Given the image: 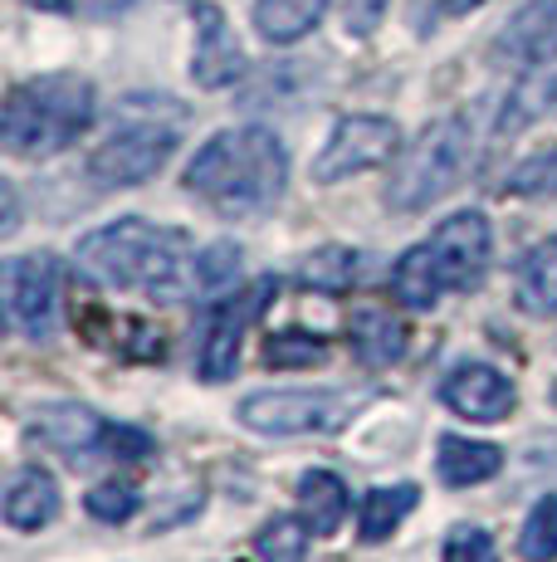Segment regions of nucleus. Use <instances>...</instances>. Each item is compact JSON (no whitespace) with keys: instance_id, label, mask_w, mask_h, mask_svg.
Returning a JSON list of instances; mask_svg holds the SVG:
<instances>
[{"instance_id":"obj_20","label":"nucleus","mask_w":557,"mask_h":562,"mask_svg":"<svg viewBox=\"0 0 557 562\" xmlns=\"http://www.w3.org/2000/svg\"><path fill=\"white\" fill-rule=\"evenodd\" d=\"M328 0H254V25L270 45H294L323 20Z\"/></svg>"},{"instance_id":"obj_19","label":"nucleus","mask_w":557,"mask_h":562,"mask_svg":"<svg viewBox=\"0 0 557 562\" xmlns=\"http://www.w3.org/2000/svg\"><path fill=\"white\" fill-rule=\"evenodd\" d=\"M445 279H441V265H435V250L431 240L416 245V250H406L401 259H396L391 269V294L401 299L406 308H431L435 299H441Z\"/></svg>"},{"instance_id":"obj_5","label":"nucleus","mask_w":557,"mask_h":562,"mask_svg":"<svg viewBox=\"0 0 557 562\" xmlns=\"http://www.w3.org/2000/svg\"><path fill=\"white\" fill-rule=\"evenodd\" d=\"M171 153H177L171 123H127L113 127L109 143H99V153L89 157V177L99 187H143L147 177L167 167Z\"/></svg>"},{"instance_id":"obj_15","label":"nucleus","mask_w":557,"mask_h":562,"mask_svg":"<svg viewBox=\"0 0 557 562\" xmlns=\"http://www.w3.org/2000/svg\"><path fill=\"white\" fill-rule=\"evenodd\" d=\"M59 514V484L49 470H20L10 480V494H5V524L20 528V533H35V528L55 524Z\"/></svg>"},{"instance_id":"obj_2","label":"nucleus","mask_w":557,"mask_h":562,"mask_svg":"<svg viewBox=\"0 0 557 562\" xmlns=\"http://www.w3.org/2000/svg\"><path fill=\"white\" fill-rule=\"evenodd\" d=\"M288 153L270 127H225L186 167V187L220 215H260L284 196Z\"/></svg>"},{"instance_id":"obj_32","label":"nucleus","mask_w":557,"mask_h":562,"mask_svg":"<svg viewBox=\"0 0 557 562\" xmlns=\"http://www.w3.org/2000/svg\"><path fill=\"white\" fill-rule=\"evenodd\" d=\"M109 450L113 460H147L152 456V436L147 430H133V426H109Z\"/></svg>"},{"instance_id":"obj_12","label":"nucleus","mask_w":557,"mask_h":562,"mask_svg":"<svg viewBox=\"0 0 557 562\" xmlns=\"http://www.w3.org/2000/svg\"><path fill=\"white\" fill-rule=\"evenodd\" d=\"M245 74V49L235 40V30L225 25L220 5L201 0L196 5V59H191V79L201 89H225Z\"/></svg>"},{"instance_id":"obj_31","label":"nucleus","mask_w":557,"mask_h":562,"mask_svg":"<svg viewBox=\"0 0 557 562\" xmlns=\"http://www.w3.org/2000/svg\"><path fill=\"white\" fill-rule=\"evenodd\" d=\"M137 490L133 484H99V490L89 494V514L103 518V524H127V518L137 514Z\"/></svg>"},{"instance_id":"obj_25","label":"nucleus","mask_w":557,"mask_h":562,"mask_svg":"<svg viewBox=\"0 0 557 562\" xmlns=\"http://www.w3.org/2000/svg\"><path fill=\"white\" fill-rule=\"evenodd\" d=\"M548 108H557V69L538 74V79H528L519 93H513L509 108H503V117H499V137H513L523 123L543 117Z\"/></svg>"},{"instance_id":"obj_17","label":"nucleus","mask_w":557,"mask_h":562,"mask_svg":"<svg viewBox=\"0 0 557 562\" xmlns=\"http://www.w3.org/2000/svg\"><path fill=\"white\" fill-rule=\"evenodd\" d=\"M435 464H441V480L450 484V490H465V484H485V480H495V474L503 470V450H499V446H489V440L445 436Z\"/></svg>"},{"instance_id":"obj_1","label":"nucleus","mask_w":557,"mask_h":562,"mask_svg":"<svg viewBox=\"0 0 557 562\" xmlns=\"http://www.w3.org/2000/svg\"><path fill=\"white\" fill-rule=\"evenodd\" d=\"M79 265L103 284L143 289V294L167 299V304H177L196 289V255H191L186 231L137 221V215H123L117 225L83 235Z\"/></svg>"},{"instance_id":"obj_3","label":"nucleus","mask_w":557,"mask_h":562,"mask_svg":"<svg viewBox=\"0 0 557 562\" xmlns=\"http://www.w3.org/2000/svg\"><path fill=\"white\" fill-rule=\"evenodd\" d=\"M93 123V83L79 74H45V79L20 83L5 99L0 137L15 157H55L69 143H79Z\"/></svg>"},{"instance_id":"obj_23","label":"nucleus","mask_w":557,"mask_h":562,"mask_svg":"<svg viewBox=\"0 0 557 562\" xmlns=\"http://www.w3.org/2000/svg\"><path fill=\"white\" fill-rule=\"evenodd\" d=\"M362 274V255L357 250H342V245H328V250L308 255L304 269H298V279H304L308 289H318V294H342V289H352Z\"/></svg>"},{"instance_id":"obj_28","label":"nucleus","mask_w":557,"mask_h":562,"mask_svg":"<svg viewBox=\"0 0 557 562\" xmlns=\"http://www.w3.org/2000/svg\"><path fill=\"white\" fill-rule=\"evenodd\" d=\"M509 191H519V196H557V147L519 161L509 177Z\"/></svg>"},{"instance_id":"obj_36","label":"nucleus","mask_w":557,"mask_h":562,"mask_svg":"<svg viewBox=\"0 0 557 562\" xmlns=\"http://www.w3.org/2000/svg\"><path fill=\"white\" fill-rule=\"evenodd\" d=\"M0 196H5V221H0V231L10 235V231H15V225H20V221H15V191H10V187H0Z\"/></svg>"},{"instance_id":"obj_29","label":"nucleus","mask_w":557,"mask_h":562,"mask_svg":"<svg viewBox=\"0 0 557 562\" xmlns=\"http://www.w3.org/2000/svg\"><path fill=\"white\" fill-rule=\"evenodd\" d=\"M323 352L328 348L318 338H308V333H274L264 358L274 367H314V362H323Z\"/></svg>"},{"instance_id":"obj_35","label":"nucleus","mask_w":557,"mask_h":562,"mask_svg":"<svg viewBox=\"0 0 557 562\" xmlns=\"http://www.w3.org/2000/svg\"><path fill=\"white\" fill-rule=\"evenodd\" d=\"M79 5H83V15L103 20V15H117V10H127V0H79Z\"/></svg>"},{"instance_id":"obj_30","label":"nucleus","mask_w":557,"mask_h":562,"mask_svg":"<svg viewBox=\"0 0 557 562\" xmlns=\"http://www.w3.org/2000/svg\"><path fill=\"white\" fill-rule=\"evenodd\" d=\"M445 562H499V548L485 528L459 524V528H450V538H445Z\"/></svg>"},{"instance_id":"obj_26","label":"nucleus","mask_w":557,"mask_h":562,"mask_svg":"<svg viewBox=\"0 0 557 562\" xmlns=\"http://www.w3.org/2000/svg\"><path fill=\"white\" fill-rule=\"evenodd\" d=\"M235 279H240V250H235L230 240L211 245V250L196 259V294L220 299L235 289Z\"/></svg>"},{"instance_id":"obj_22","label":"nucleus","mask_w":557,"mask_h":562,"mask_svg":"<svg viewBox=\"0 0 557 562\" xmlns=\"http://www.w3.org/2000/svg\"><path fill=\"white\" fill-rule=\"evenodd\" d=\"M416 499H421V490H416V484H391V490H372L367 499H362V514H357L362 538H367V543H382V538H391V528L416 509Z\"/></svg>"},{"instance_id":"obj_33","label":"nucleus","mask_w":557,"mask_h":562,"mask_svg":"<svg viewBox=\"0 0 557 562\" xmlns=\"http://www.w3.org/2000/svg\"><path fill=\"white\" fill-rule=\"evenodd\" d=\"M382 10H387V0H352L342 25H348V35L362 40V35H372V30L382 25Z\"/></svg>"},{"instance_id":"obj_7","label":"nucleus","mask_w":557,"mask_h":562,"mask_svg":"<svg viewBox=\"0 0 557 562\" xmlns=\"http://www.w3.org/2000/svg\"><path fill=\"white\" fill-rule=\"evenodd\" d=\"M5 313L25 338L45 342L59 328V259L20 255L5 265Z\"/></svg>"},{"instance_id":"obj_11","label":"nucleus","mask_w":557,"mask_h":562,"mask_svg":"<svg viewBox=\"0 0 557 562\" xmlns=\"http://www.w3.org/2000/svg\"><path fill=\"white\" fill-rule=\"evenodd\" d=\"M495 59L513 69H548L557 59V0H528L495 40Z\"/></svg>"},{"instance_id":"obj_6","label":"nucleus","mask_w":557,"mask_h":562,"mask_svg":"<svg viewBox=\"0 0 557 562\" xmlns=\"http://www.w3.org/2000/svg\"><path fill=\"white\" fill-rule=\"evenodd\" d=\"M240 420L260 436H328L348 426V402L333 392H254L240 402Z\"/></svg>"},{"instance_id":"obj_21","label":"nucleus","mask_w":557,"mask_h":562,"mask_svg":"<svg viewBox=\"0 0 557 562\" xmlns=\"http://www.w3.org/2000/svg\"><path fill=\"white\" fill-rule=\"evenodd\" d=\"M352 352L367 367H387L406 352V328L391 313H357L352 318Z\"/></svg>"},{"instance_id":"obj_13","label":"nucleus","mask_w":557,"mask_h":562,"mask_svg":"<svg viewBox=\"0 0 557 562\" xmlns=\"http://www.w3.org/2000/svg\"><path fill=\"white\" fill-rule=\"evenodd\" d=\"M441 396H445L450 411H459V416H469V420H503L513 411V402H519L509 376H503L499 367H485V362L455 367V372L445 376Z\"/></svg>"},{"instance_id":"obj_8","label":"nucleus","mask_w":557,"mask_h":562,"mask_svg":"<svg viewBox=\"0 0 557 562\" xmlns=\"http://www.w3.org/2000/svg\"><path fill=\"white\" fill-rule=\"evenodd\" d=\"M396 147H401V133H396L391 117L352 113L333 127L323 153L314 157V181H342V177H357V171H372L382 161H391Z\"/></svg>"},{"instance_id":"obj_27","label":"nucleus","mask_w":557,"mask_h":562,"mask_svg":"<svg viewBox=\"0 0 557 562\" xmlns=\"http://www.w3.org/2000/svg\"><path fill=\"white\" fill-rule=\"evenodd\" d=\"M519 553L528 562H553L557 558V494L533 504L528 524H523V538H519Z\"/></svg>"},{"instance_id":"obj_16","label":"nucleus","mask_w":557,"mask_h":562,"mask_svg":"<svg viewBox=\"0 0 557 562\" xmlns=\"http://www.w3.org/2000/svg\"><path fill=\"white\" fill-rule=\"evenodd\" d=\"M513 299L533 318H553L557 313V235L543 245H533L513 269Z\"/></svg>"},{"instance_id":"obj_14","label":"nucleus","mask_w":557,"mask_h":562,"mask_svg":"<svg viewBox=\"0 0 557 562\" xmlns=\"http://www.w3.org/2000/svg\"><path fill=\"white\" fill-rule=\"evenodd\" d=\"M39 436V446L59 450L69 464H83L93 460V450L109 446V426H103L99 416H93L89 406H73V402H55V406H39L35 411V426H30Z\"/></svg>"},{"instance_id":"obj_24","label":"nucleus","mask_w":557,"mask_h":562,"mask_svg":"<svg viewBox=\"0 0 557 562\" xmlns=\"http://www.w3.org/2000/svg\"><path fill=\"white\" fill-rule=\"evenodd\" d=\"M308 518H294V514H278L270 518V524L254 533V553H260L264 562H304L308 553Z\"/></svg>"},{"instance_id":"obj_34","label":"nucleus","mask_w":557,"mask_h":562,"mask_svg":"<svg viewBox=\"0 0 557 562\" xmlns=\"http://www.w3.org/2000/svg\"><path fill=\"white\" fill-rule=\"evenodd\" d=\"M425 5H435V20H450V15H465V10H475L479 0H416V10H425ZM435 20H431V30H435Z\"/></svg>"},{"instance_id":"obj_38","label":"nucleus","mask_w":557,"mask_h":562,"mask_svg":"<svg viewBox=\"0 0 557 562\" xmlns=\"http://www.w3.org/2000/svg\"><path fill=\"white\" fill-rule=\"evenodd\" d=\"M553 402H557V386H553Z\"/></svg>"},{"instance_id":"obj_9","label":"nucleus","mask_w":557,"mask_h":562,"mask_svg":"<svg viewBox=\"0 0 557 562\" xmlns=\"http://www.w3.org/2000/svg\"><path fill=\"white\" fill-rule=\"evenodd\" d=\"M274 294V279H260L250 294H235V299H216L206 323V342H201V376L206 382H225L235 376V362H240V338L254 318L264 313Z\"/></svg>"},{"instance_id":"obj_18","label":"nucleus","mask_w":557,"mask_h":562,"mask_svg":"<svg viewBox=\"0 0 557 562\" xmlns=\"http://www.w3.org/2000/svg\"><path fill=\"white\" fill-rule=\"evenodd\" d=\"M298 504H304V518L314 528V538H333L348 518V484L328 470H308L298 480Z\"/></svg>"},{"instance_id":"obj_10","label":"nucleus","mask_w":557,"mask_h":562,"mask_svg":"<svg viewBox=\"0 0 557 562\" xmlns=\"http://www.w3.org/2000/svg\"><path fill=\"white\" fill-rule=\"evenodd\" d=\"M435 265H441L445 289H475L489 269V221L479 211H459L435 225L431 235Z\"/></svg>"},{"instance_id":"obj_4","label":"nucleus","mask_w":557,"mask_h":562,"mask_svg":"<svg viewBox=\"0 0 557 562\" xmlns=\"http://www.w3.org/2000/svg\"><path fill=\"white\" fill-rule=\"evenodd\" d=\"M469 161H475V133H469L465 117H441L431 123L411 147H406L401 167H396L387 201L396 211H425L441 196L465 181Z\"/></svg>"},{"instance_id":"obj_37","label":"nucleus","mask_w":557,"mask_h":562,"mask_svg":"<svg viewBox=\"0 0 557 562\" xmlns=\"http://www.w3.org/2000/svg\"><path fill=\"white\" fill-rule=\"evenodd\" d=\"M25 5H35V10H55V15H64V10H73L79 0H25Z\"/></svg>"}]
</instances>
